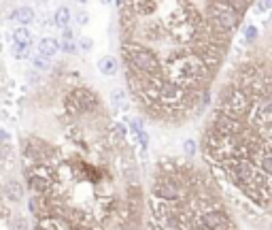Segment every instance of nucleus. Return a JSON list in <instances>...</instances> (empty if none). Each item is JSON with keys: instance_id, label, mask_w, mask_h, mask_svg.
Returning a JSON list of instances; mask_svg holds the SVG:
<instances>
[{"instance_id": "obj_29", "label": "nucleus", "mask_w": 272, "mask_h": 230, "mask_svg": "<svg viewBox=\"0 0 272 230\" xmlns=\"http://www.w3.org/2000/svg\"><path fill=\"white\" fill-rule=\"evenodd\" d=\"M62 34H64V41H73V30H70V28H66Z\"/></svg>"}, {"instance_id": "obj_23", "label": "nucleus", "mask_w": 272, "mask_h": 230, "mask_svg": "<svg viewBox=\"0 0 272 230\" xmlns=\"http://www.w3.org/2000/svg\"><path fill=\"white\" fill-rule=\"evenodd\" d=\"M60 49H62L64 53H68V55H73V53H77V45H75L73 41H64V43L60 45Z\"/></svg>"}, {"instance_id": "obj_24", "label": "nucleus", "mask_w": 272, "mask_h": 230, "mask_svg": "<svg viewBox=\"0 0 272 230\" xmlns=\"http://www.w3.org/2000/svg\"><path fill=\"white\" fill-rule=\"evenodd\" d=\"M47 60H49V58H45V55H41V53H38L36 58H34V66H36V68H41V70L49 68V62H47Z\"/></svg>"}, {"instance_id": "obj_16", "label": "nucleus", "mask_w": 272, "mask_h": 230, "mask_svg": "<svg viewBox=\"0 0 272 230\" xmlns=\"http://www.w3.org/2000/svg\"><path fill=\"white\" fill-rule=\"evenodd\" d=\"M68 21H70V11L66 9V6H60V9L55 11V23H58L62 30H66L68 28Z\"/></svg>"}, {"instance_id": "obj_1", "label": "nucleus", "mask_w": 272, "mask_h": 230, "mask_svg": "<svg viewBox=\"0 0 272 230\" xmlns=\"http://www.w3.org/2000/svg\"><path fill=\"white\" fill-rule=\"evenodd\" d=\"M122 58L126 62L128 73H138V75H159L164 73V62L159 60V55L149 49L147 45H142L134 38H124L122 43Z\"/></svg>"}, {"instance_id": "obj_15", "label": "nucleus", "mask_w": 272, "mask_h": 230, "mask_svg": "<svg viewBox=\"0 0 272 230\" xmlns=\"http://www.w3.org/2000/svg\"><path fill=\"white\" fill-rule=\"evenodd\" d=\"M111 102H113V107H115V109L126 111V109H128L126 92H124V90H113V94H111Z\"/></svg>"}, {"instance_id": "obj_20", "label": "nucleus", "mask_w": 272, "mask_h": 230, "mask_svg": "<svg viewBox=\"0 0 272 230\" xmlns=\"http://www.w3.org/2000/svg\"><path fill=\"white\" fill-rule=\"evenodd\" d=\"M253 9L258 15H264V13H270L272 9V0H260V2H253Z\"/></svg>"}, {"instance_id": "obj_3", "label": "nucleus", "mask_w": 272, "mask_h": 230, "mask_svg": "<svg viewBox=\"0 0 272 230\" xmlns=\"http://www.w3.org/2000/svg\"><path fill=\"white\" fill-rule=\"evenodd\" d=\"M253 98L249 92H245L241 88H236L234 83H226L219 92L217 102H215V113H223L230 117H236V120L247 122V115L251 111Z\"/></svg>"}, {"instance_id": "obj_18", "label": "nucleus", "mask_w": 272, "mask_h": 230, "mask_svg": "<svg viewBox=\"0 0 272 230\" xmlns=\"http://www.w3.org/2000/svg\"><path fill=\"white\" fill-rule=\"evenodd\" d=\"M13 38H15V43H21V45H30L32 43V36H30L28 28H15Z\"/></svg>"}, {"instance_id": "obj_12", "label": "nucleus", "mask_w": 272, "mask_h": 230, "mask_svg": "<svg viewBox=\"0 0 272 230\" xmlns=\"http://www.w3.org/2000/svg\"><path fill=\"white\" fill-rule=\"evenodd\" d=\"M119 68V62L113 58V55H105V58L98 60V70L102 75H115Z\"/></svg>"}, {"instance_id": "obj_14", "label": "nucleus", "mask_w": 272, "mask_h": 230, "mask_svg": "<svg viewBox=\"0 0 272 230\" xmlns=\"http://www.w3.org/2000/svg\"><path fill=\"white\" fill-rule=\"evenodd\" d=\"M258 38H260L258 26H253V23H247V26H243V43H245V45L258 43Z\"/></svg>"}, {"instance_id": "obj_6", "label": "nucleus", "mask_w": 272, "mask_h": 230, "mask_svg": "<svg viewBox=\"0 0 272 230\" xmlns=\"http://www.w3.org/2000/svg\"><path fill=\"white\" fill-rule=\"evenodd\" d=\"M209 128H213L217 134H221V137H241L249 126H247V122H243V120H236V117H230V115H223V113H213V120H211Z\"/></svg>"}, {"instance_id": "obj_28", "label": "nucleus", "mask_w": 272, "mask_h": 230, "mask_svg": "<svg viewBox=\"0 0 272 230\" xmlns=\"http://www.w3.org/2000/svg\"><path fill=\"white\" fill-rule=\"evenodd\" d=\"M87 19H90V17H87V13H79L77 15V21L81 23V26H83V23H87Z\"/></svg>"}, {"instance_id": "obj_26", "label": "nucleus", "mask_w": 272, "mask_h": 230, "mask_svg": "<svg viewBox=\"0 0 272 230\" xmlns=\"http://www.w3.org/2000/svg\"><path fill=\"white\" fill-rule=\"evenodd\" d=\"M79 47H81V49H83V51H90V49H92V47H94V41H92V38H90V36H83V38H81V41H79Z\"/></svg>"}, {"instance_id": "obj_5", "label": "nucleus", "mask_w": 272, "mask_h": 230, "mask_svg": "<svg viewBox=\"0 0 272 230\" xmlns=\"http://www.w3.org/2000/svg\"><path fill=\"white\" fill-rule=\"evenodd\" d=\"M100 105L98 96H96V92L87 90V88H77L73 90L64 100V107H66V113L70 115H79V113H92L96 111Z\"/></svg>"}, {"instance_id": "obj_2", "label": "nucleus", "mask_w": 272, "mask_h": 230, "mask_svg": "<svg viewBox=\"0 0 272 230\" xmlns=\"http://www.w3.org/2000/svg\"><path fill=\"white\" fill-rule=\"evenodd\" d=\"M202 13H204L206 30L213 34L232 36L234 30L243 23V15L234 11L232 2H204Z\"/></svg>"}, {"instance_id": "obj_27", "label": "nucleus", "mask_w": 272, "mask_h": 230, "mask_svg": "<svg viewBox=\"0 0 272 230\" xmlns=\"http://www.w3.org/2000/svg\"><path fill=\"white\" fill-rule=\"evenodd\" d=\"M15 230H28V220H23V218H17L15 220V224H13Z\"/></svg>"}, {"instance_id": "obj_30", "label": "nucleus", "mask_w": 272, "mask_h": 230, "mask_svg": "<svg viewBox=\"0 0 272 230\" xmlns=\"http://www.w3.org/2000/svg\"><path fill=\"white\" fill-rule=\"evenodd\" d=\"M0 141H4V143H6V141H9V134H6L4 130H0Z\"/></svg>"}, {"instance_id": "obj_13", "label": "nucleus", "mask_w": 272, "mask_h": 230, "mask_svg": "<svg viewBox=\"0 0 272 230\" xmlns=\"http://www.w3.org/2000/svg\"><path fill=\"white\" fill-rule=\"evenodd\" d=\"M11 17L15 21H19V23H30L32 19H34V11H32L30 6H17V9L13 11Z\"/></svg>"}, {"instance_id": "obj_7", "label": "nucleus", "mask_w": 272, "mask_h": 230, "mask_svg": "<svg viewBox=\"0 0 272 230\" xmlns=\"http://www.w3.org/2000/svg\"><path fill=\"white\" fill-rule=\"evenodd\" d=\"M28 181H30V190L34 194H38V196H49L55 190V181L47 179L43 175H32Z\"/></svg>"}, {"instance_id": "obj_4", "label": "nucleus", "mask_w": 272, "mask_h": 230, "mask_svg": "<svg viewBox=\"0 0 272 230\" xmlns=\"http://www.w3.org/2000/svg\"><path fill=\"white\" fill-rule=\"evenodd\" d=\"M234 224H236L234 218H232L230 211L221 205V207L209 209V211H204L202 216L194 218L189 230H223V228H230Z\"/></svg>"}, {"instance_id": "obj_21", "label": "nucleus", "mask_w": 272, "mask_h": 230, "mask_svg": "<svg viewBox=\"0 0 272 230\" xmlns=\"http://www.w3.org/2000/svg\"><path fill=\"white\" fill-rule=\"evenodd\" d=\"M28 47H30V45L15 43V45H13V55H15V58H26V53H28Z\"/></svg>"}, {"instance_id": "obj_10", "label": "nucleus", "mask_w": 272, "mask_h": 230, "mask_svg": "<svg viewBox=\"0 0 272 230\" xmlns=\"http://www.w3.org/2000/svg\"><path fill=\"white\" fill-rule=\"evenodd\" d=\"M2 192H4V196L9 198V201H13V203H19L21 198H23V188H21V184H19V181H13V179L6 181Z\"/></svg>"}, {"instance_id": "obj_9", "label": "nucleus", "mask_w": 272, "mask_h": 230, "mask_svg": "<svg viewBox=\"0 0 272 230\" xmlns=\"http://www.w3.org/2000/svg\"><path fill=\"white\" fill-rule=\"evenodd\" d=\"M253 162L255 166L260 169V173H264L268 179H272V156L266 154V152H262V147H260V152L253 156Z\"/></svg>"}, {"instance_id": "obj_25", "label": "nucleus", "mask_w": 272, "mask_h": 230, "mask_svg": "<svg viewBox=\"0 0 272 230\" xmlns=\"http://www.w3.org/2000/svg\"><path fill=\"white\" fill-rule=\"evenodd\" d=\"M138 145H140V149H142V154L147 152V145H149V134L142 130L140 134H138Z\"/></svg>"}, {"instance_id": "obj_19", "label": "nucleus", "mask_w": 272, "mask_h": 230, "mask_svg": "<svg viewBox=\"0 0 272 230\" xmlns=\"http://www.w3.org/2000/svg\"><path fill=\"white\" fill-rule=\"evenodd\" d=\"M183 152H185L187 158H194L198 154V143L194 139H187L185 143H183Z\"/></svg>"}, {"instance_id": "obj_22", "label": "nucleus", "mask_w": 272, "mask_h": 230, "mask_svg": "<svg viewBox=\"0 0 272 230\" xmlns=\"http://www.w3.org/2000/svg\"><path fill=\"white\" fill-rule=\"evenodd\" d=\"M130 130L136 134V137L142 132V120H140V117H132V120H130Z\"/></svg>"}, {"instance_id": "obj_11", "label": "nucleus", "mask_w": 272, "mask_h": 230, "mask_svg": "<svg viewBox=\"0 0 272 230\" xmlns=\"http://www.w3.org/2000/svg\"><path fill=\"white\" fill-rule=\"evenodd\" d=\"M60 51V43L55 41V38H43L41 41V45H38V53L41 55H45V58H51V55H55Z\"/></svg>"}, {"instance_id": "obj_8", "label": "nucleus", "mask_w": 272, "mask_h": 230, "mask_svg": "<svg viewBox=\"0 0 272 230\" xmlns=\"http://www.w3.org/2000/svg\"><path fill=\"white\" fill-rule=\"evenodd\" d=\"M132 11L136 13V17H151L157 9H159V2H149V0H136V2H130Z\"/></svg>"}, {"instance_id": "obj_17", "label": "nucleus", "mask_w": 272, "mask_h": 230, "mask_svg": "<svg viewBox=\"0 0 272 230\" xmlns=\"http://www.w3.org/2000/svg\"><path fill=\"white\" fill-rule=\"evenodd\" d=\"M36 230H62V224L55 218H45L36 222Z\"/></svg>"}]
</instances>
